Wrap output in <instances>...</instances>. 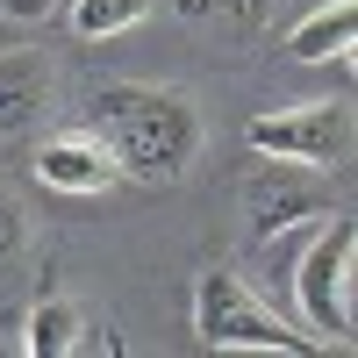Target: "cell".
Segmentation results:
<instances>
[{"label": "cell", "mask_w": 358, "mask_h": 358, "mask_svg": "<svg viewBox=\"0 0 358 358\" xmlns=\"http://www.w3.org/2000/svg\"><path fill=\"white\" fill-rule=\"evenodd\" d=\"M194 337L208 351H294V358L330 351L315 330H294L280 308H265L236 273H222V265H208L194 280Z\"/></svg>", "instance_id": "7a4b0ae2"}, {"label": "cell", "mask_w": 358, "mask_h": 358, "mask_svg": "<svg viewBox=\"0 0 358 358\" xmlns=\"http://www.w3.org/2000/svg\"><path fill=\"white\" fill-rule=\"evenodd\" d=\"M208 8H222V15H236L244 29H258L265 15H273V0H187V15H208Z\"/></svg>", "instance_id": "8fae6325"}, {"label": "cell", "mask_w": 358, "mask_h": 358, "mask_svg": "<svg viewBox=\"0 0 358 358\" xmlns=\"http://www.w3.org/2000/svg\"><path fill=\"white\" fill-rule=\"evenodd\" d=\"M351 258H358V222L330 208V222L315 229V244L294 265V301L330 351H351Z\"/></svg>", "instance_id": "3957f363"}, {"label": "cell", "mask_w": 358, "mask_h": 358, "mask_svg": "<svg viewBox=\"0 0 358 358\" xmlns=\"http://www.w3.org/2000/svg\"><path fill=\"white\" fill-rule=\"evenodd\" d=\"M258 158H294V165H337L351 151V101H301L280 115H258L244 129Z\"/></svg>", "instance_id": "277c9868"}, {"label": "cell", "mask_w": 358, "mask_h": 358, "mask_svg": "<svg viewBox=\"0 0 358 358\" xmlns=\"http://www.w3.org/2000/svg\"><path fill=\"white\" fill-rule=\"evenodd\" d=\"M15 251H22V208H15L8 194H0V265H8Z\"/></svg>", "instance_id": "7c38bea8"}, {"label": "cell", "mask_w": 358, "mask_h": 358, "mask_svg": "<svg viewBox=\"0 0 358 358\" xmlns=\"http://www.w3.org/2000/svg\"><path fill=\"white\" fill-rule=\"evenodd\" d=\"M57 8V0H0V15H8V22H43Z\"/></svg>", "instance_id": "4fadbf2b"}, {"label": "cell", "mask_w": 358, "mask_h": 358, "mask_svg": "<svg viewBox=\"0 0 358 358\" xmlns=\"http://www.w3.org/2000/svg\"><path fill=\"white\" fill-rule=\"evenodd\" d=\"M36 179L50 194H108L122 179V165H115V151L94 129H72V136H50L36 151Z\"/></svg>", "instance_id": "8992f818"}, {"label": "cell", "mask_w": 358, "mask_h": 358, "mask_svg": "<svg viewBox=\"0 0 358 358\" xmlns=\"http://www.w3.org/2000/svg\"><path fill=\"white\" fill-rule=\"evenodd\" d=\"M94 108H101L94 136L115 151L122 179L172 187V179L201 158V115H194L187 94H172V86H108Z\"/></svg>", "instance_id": "6da1fadb"}, {"label": "cell", "mask_w": 358, "mask_h": 358, "mask_svg": "<svg viewBox=\"0 0 358 358\" xmlns=\"http://www.w3.org/2000/svg\"><path fill=\"white\" fill-rule=\"evenodd\" d=\"M43 94H50V72H43V57H36V50L0 57V136H22L29 122H36Z\"/></svg>", "instance_id": "ba28073f"}, {"label": "cell", "mask_w": 358, "mask_h": 358, "mask_svg": "<svg viewBox=\"0 0 358 358\" xmlns=\"http://www.w3.org/2000/svg\"><path fill=\"white\" fill-rule=\"evenodd\" d=\"M244 215H251V236L273 244L294 222H315L330 215V187L315 179V165H294V158H265L251 179H244Z\"/></svg>", "instance_id": "5b68a950"}, {"label": "cell", "mask_w": 358, "mask_h": 358, "mask_svg": "<svg viewBox=\"0 0 358 358\" xmlns=\"http://www.w3.org/2000/svg\"><path fill=\"white\" fill-rule=\"evenodd\" d=\"M143 15H151V0H72V36L79 43H108L122 29H136Z\"/></svg>", "instance_id": "30bf717a"}, {"label": "cell", "mask_w": 358, "mask_h": 358, "mask_svg": "<svg viewBox=\"0 0 358 358\" xmlns=\"http://www.w3.org/2000/svg\"><path fill=\"white\" fill-rule=\"evenodd\" d=\"M351 36H358V0H330L287 36V57L294 65H330V57H351Z\"/></svg>", "instance_id": "52a82bcc"}, {"label": "cell", "mask_w": 358, "mask_h": 358, "mask_svg": "<svg viewBox=\"0 0 358 358\" xmlns=\"http://www.w3.org/2000/svg\"><path fill=\"white\" fill-rule=\"evenodd\" d=\"M22 351L29 358L79 351V308L65 301V294H36V308H29V322H22Z\"/></svg>", "instance_id": "9c48e42d"}]
</instances>
